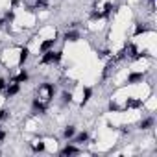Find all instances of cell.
Returning a JSON list of instances; mask_svg holds the SVG:
<instances>
[{"label": "cell", "mask_w": 157, "mask_h": 157, "mask_svg": "<svg viewBox=\"0 0 157 157\" xmlns=\"http://www.w3.org/2000/svg\"><path fill=\"white\" fill-rule=\"evenodd\" d=\"M28 57H30V48L22 46L21 52H19V67H24V63L28 61Z\"/></svg>", "instance_id": "obj_10"}, {"label": "cell", "mask_w": 157, "mask_h": 157, "mask_svg": "<svg viewBox=\"0 0 157 157\" xmlns=\"http://www.w3.org/2000/svg\"><path fill=\"white\" fill-rule=\"evenodd\" d=\"M6 85H8V82L4 80V78H0V93H2V91L6 89Z\"/></svg>", "instance_id": "obj_22"}, {"label": "cell", "mask_w": 157, "mask_h": 157, "mask_svg": "<svg viewBox=\"0 0 157 157\" xmlns=\"http://www.w3.org/2000/svg\"><path fill=\"white\" fill-rule=\"evenodd\" d=\"M74 135H76V126H72V124H70V126H67V128L63 129V139L70 140Z\"/></svg>", "instance_id": "obj_12"}, {"label": "cell", "mask_w": 157, "mask_h": 157, "mask_svg": "<svg viewBox=\"0 0 157 157\" xmlns=\"http://www.w3.org/2000/svg\"><path fill=\"white\" fill-rule=\"evenodd\" d=\"M56 41H57V39H44V41L39 44V52H41V54H44V52L52 50V48H54V44H56Z\"/></svg>", "instance_id": "obj_9"}, {"label": "cell", "mask_w": 157, "mask_h": 157, "mask_svg": "<svg viewBox=\"0 0 157 157\" xmlns=\"http://www.w3.org/2000/svg\"><path fill=\"white\" fill-rule=\"evenodd\" d=\"M8 117H10V111L8 109H0V122H4Z\"/></svg>", "instance_id": "obj_20"}, {"label": "cell", "mask_w": 157, "mask_h": 157, "mask_svg": "<svg viewBox=\"0 0 157 157\" xmlns=\"http://www.w3.org/2000/svg\"><path fill=\"white\" fill-rule=\"evenodd\" d=\"M142 102L140 100H135V98H128L126 100V109H135V107H140Z\"/></svg>", "instance_id": "obj_14"}, {"label": "cell", "mask_w": 157, "mask_h": 157, "mask_svg": "<svg viewBox=\"0 0 157 157\" xmlns=\"http://www.w3.org/2000/svg\"><path fill=\"white\" fill-rule=\"evenodd\" d=\"M72 139H74V140H72L74 144H85V142L89 140V133H87V131H82V133H78V135H74Z\"/></svg>", "instance_id": "obj_11"}, {"label": "cell", "mask_w": 157, "mask_h": 157, "mask_svg": "<svg viewBox=\"0 0 157 157\" xmlns=\"http://www.w3.org/2000/svg\"><path fill=\"white\" fill-rule=\"evenodd\" d=\"M80 32L78 30H68V32H65L63 33V41H67V43H76V41H80Z\"/></svg>", "instance_id": "obj_7"}, {"label": "cell", "mask_w": 157, "mask_h": 157, "mask_svg": "<svg viewBox=\"0 0 157 157\" xmlns=\"http://www.w3.org/2000/svg\"><path fill=\"white\" fill-rule=\"evenodd\" d=\"M54 96H56V85L54 83H43V85H39V89H37V98H41L43 102H52L54 100Z\"/></svg>", "instance_id": "obj_1"}, {"label": "cell", "mask_w": 157, "mask_h": 157, "mask_svg": "<svg viewBox=\"0 0 157 157\" xmlns=\"http://www.w3.org/2000/svg\"><path fill=\"white\" fill-rule=\"evenodd\" d=\"M63 59V52L61 50H48L41 56V65H57Z\"/></svg>", "instance_id": "obj_2"}, {"label": "cell", "mask_w": 157, "mask_h": 157, "mask_svg": "<svg viewBox=\"0 0 157 157\" xmlns=\"http://www.w3.org/2000/svg\"><path fill=\"white\" fill-rule=\"evenodd\" d=\"M61 100H63V104H70L72 102V93H61Z\"/></svg>", "instance_id": "obj_17"}, {"label": "cell", "mask_w": 157, "mask_h": 157, "mask_svg": "<svg viewBox=\"0 0 157 157\" xmlns=\"http://www.w3.org/2000/svg\"><path fill=\"white\" fill-rule=\"evenodd\" d=\"M144 78H146V72H129L126 83L128 85H137V83H142Z\"/></svg>", "instance_id": "obj_3"}, {"label": "cell", "mask_w": 157, "mask_h": 157, "mask_svg": "<svg viewBox=\"0 0 157 157\" xmlns=\"http://www.w3.org/2000/svg\"><path fill=\"white\" fill-rule=\"evenodd\" d=\"M107 109H109L111 113H113V111H115V113H118V111H122V107H120V105H118L117 102H109V105H107Z\"/></svg>", "instance_id": "obj_18"}, {"label": "cell", "mask_w": 157, "mask_h": 157, "mask_svg": "<svg viewBox=\"0 0 157 157\" xmlns=\"http://www.w3.org/2000/svg\"><path fill=\"white\" fill-rule=\"evenodd\" d=\"M32 107H33V111H35V113H41V115H44V113H46V107H48V104H46V102H43L41 98H33V100H32Z\"/></svg>", "instance_id": "obj_5"}, {"label": "cell", "mask_w": 157, "mask_h": 157, "mask_svg": "<svg viewBox=\"0 0 157 157\" xmlns=\"http://www.w3.org/2000/svg\"><path fill=\"white\" fill-rule=\"evenodd\" d=\"M6 137H8V133H6L4 129H0V142H2V140H6Z\"/></svg>", "instance_id": "obj_23"}, {"label": "cell", "mask_w": 157, "mask_h": 157, "mask_svg": "<svg viewBox=\"0 0 157 157\" xmlns=\"http://www.w3.org/2000/svg\"><path fill=\"white\" fill-rule=\"evenodd\" d=\"M28 80H30V72H28L26 68H22L17 76H13V78H11L10 82H15V83H26Z\"/></svg>", "instance_id": "obj_8"}, {"label": "cell", "mask_w": 157, "mask_h": 157, "mask_svg": "<svg viewBox=\"0 0 157 157\" xmlns=\"http://www.w3.org/2000/svg\"><path fill=\"white\" fill-rule=\"evenodd\" d=\"M19 93H21V83H15V82H10L6 85V89H4V96L6 98H11V96H15Z\"/></svg>", "instance_id": "obj_4"}, {"label": "cell", "mask_w": 157, "mask_h": 157, "mask_svg": "<svg viewBox=\"0 0 157 157\" xmlns=\"http://www.w3.org/2000/svg\"><path fill=\"white\" fill-rule=\"evenodd\" d=\"M78 153H82V150L78 148L76 144H67V146L59 151V155H61V157H67V155H78Z\"/></svg>", "instance_id": "obj_6"}, {"label": "cell", "mask_w": 157, "mask_h": 157, "mask_svg": "<svg viewBox=\"0 0 157 157\" xmlns=\"http://www.w3.org/2000/svg\"><path fill=\"white\" fill-rule=\"evenodd\" d=\"M44 150H46V144H44V142H35V144H33V151H39V153H41V151H44Z\"/></svg>", "instance_id": "obj_19"}, {"label": "cell", "mask_w": 157, "mask_h": 157, "mask_svg": "<svg viewBox=\"0 0 157 157\" xmlns=\"http://www.w3.org/2000/svg\"><path fill=\"white\" fill-rule=\"evenodd\" d=\"M91 96H93V89H91V87H83V100H82V107H83V105H87V102L91 100Z\"/></svg>", "instance_id": "obj_13"}, {"label": "cell", "mask_w": 157, "mask_h": 157, "mask_svg": "<svg viewBox=\"0 0 157 157\" xmlns=\"http://www.w3.org/2000/svg\"><path fill=\"white\" fill-rule=\"evenodd\" d=\"M153 126V118L151 117H148V118H144L142 122H140V129H150Z\"/></svg>", "instance_id": "obj_16"}, {"label": "cell", "mask_w": 157, "mask_h": 157, "mask_svg": "<svg viewBox=\"0 0 157 157\" xmlns=\"http://www.w3.org/2000/svg\"><path fill=\"white\" fill-rule=\"evenodd\" d=\"M148 30H150V28H148L146 24H142V22H139V24L135 26V32H133V35H135V37H139L140 33H146Z\"/></svg>", "instance_id": "obj_15"}, {"label": "cell", "mask_w": 157, "mask_h": 157, "mask_svg": "<svg viewBox=\"0 0 157 157\" xmlns=\"http://www.w3.org/2000/svg\"><path fill=\"white\" fill-rule=\"evenodd\" d=\"M6 21H8V22H13V21H15V13H13L11 10L6 11Z\"/></svg>", "instance_id": "obj_21"}]
</instances>
